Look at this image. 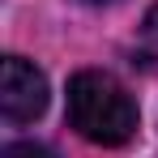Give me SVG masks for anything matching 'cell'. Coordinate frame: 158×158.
<instances>
[{
	"label": "cell",
	"instance_id": "cell-3",
	"mask_svg": "<svg viewBox=\"0 0 158 158\" xmlns=\"http://www.w3.org/2000/svg\"><path fill=\"white\" fill-rule=\"evenodd\" d=\"M141 56L150 64H158V4L145 13V26H141Z\"/></svg>",
	"mask_w": 158,
	"mask_h": 158
},
{
	"label": "cell",
	"instance_id": "cell-2",
	"mask_svg": "<svg viewBox=\"0 0 158 158\" xmlns=\"http://www.w3.org/2000/svg\"><path fill=\"white\" fill-rule=\"evenodd\" d=\"M0 111L9 124H30L47 111V77L22 60V56H9L4 60V77H0Z\"/></svg>",
	"mask_w": 158,
	"mask_h": 158
},
{
	"label": "cell",
	"instance_id": "cell-4",
	"mask_svg": "<svg viewBox=\"0 0 158 158\" xmlns=\"http://www.w3.org/2000/svg\"><path fill=\"white\" fill-rule=\"evenodd\" d=\"M0 158H56V154L47 145H39V141H13V145H4Z\"/></svg>",
	"mask_w": 158,
	"mask_h": 158
},
{
	"label": "cell",
	"instance_id": "cell-5",
	"mask_svg": "<svg viewBox=\"0 0 158 158\" xmlns=\"http://www.w3.org/2000/svg\"><path fill=\"white\" fill-rule=\"evenodd\" d=\"M81 4H111V0H81Z\"/></svg>",
	"mask_w": 158,
	"mask_h": 158
},
{
	"label": "cell",
	"instance_id": "cell-1",
	"mask_svg": "<svg viewBox=\"0 0 158 158\" xmlns=\"http://www.w3.org/2000/svg\"><path fill=\"white\" fill-rule=\"evenodd\" d=\"M69 120L94 145H124L137 132V103L111 73L81 69L69 81Z\"/></svg>",
	"mask_w": 158,
	"mask_h": 158
}]
</instances>
